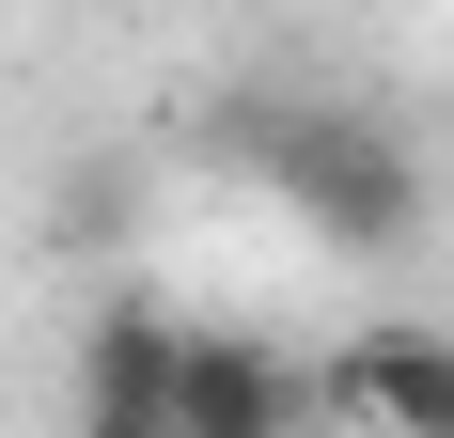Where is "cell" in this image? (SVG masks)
Instances as JSON below:
<instances>
[{
  "mask_svg": "<svg viewBox=\"0 0 454 438\" xmlns=\"http://www.w3.org/2000/svg\"><path fill=\"white\" fill-rule=\"evenodd\" d=\"M173 313L157 298H110L94 313V345H79V438H173Z\"/></svg>",
  "mask_w": 454,
  "mask_h": 438,
  "instance_id": "4",
  "label": "cell"
},
{
  "mask_svg": "<svg viewBox=\"0 0 454 438\" xmlns=\"http://www.w3.org/2000/svg\"><path fill=\"white\" fill-rule=\"evenodd\" d=\"M329 423H361V438H454V329H423V313L345 329V345H329Z\"/></svg>",
  "mask_w": 454,
  "mask_h": 438,
  "instance_id": "3",
  "label": "cell"
},
{
  "mask_svg": "<svg viewBox=\"0 0 454 438\" xmlns=\"http://www.w3.org/2000/svg\"><path fill=\"white\" fill-rule=\"evenodd\" d=\"M173 438H329V376H298L251 329H188L173 345Z\"/></svg>",
  "mask_w": 454,
  "mask_h": 438,
  "instance_id": "2",
  "label": "cell"
},
{
  "mask_svg": "<svg viewBox=\"0 0 454 438\" xmlns=\"http://www.w3.org/2000/svg\"><path fill=\"white\" fill-rule=\"evenodd\" d=\"M235 157L282 188V204L314 219L329 251H392L423 219V157L376 126L361 94H298V110H235Z\"/></svg>",
  "mask_w": 454,
  "mask_h": 438,
  "instance_id": "1",
  "label": "cell"
}]
</instances>
